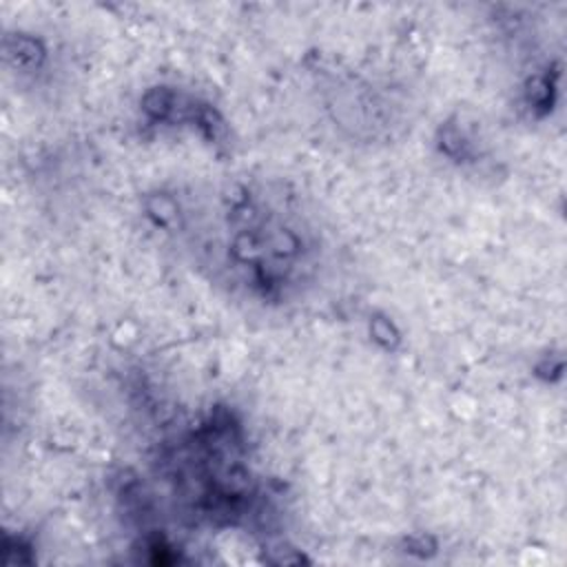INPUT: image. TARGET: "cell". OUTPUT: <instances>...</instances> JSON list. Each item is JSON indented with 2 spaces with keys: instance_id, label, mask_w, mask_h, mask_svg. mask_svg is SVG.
Wrapping results in <instances>:
<instances>
[{
  "instance_id": "1",
  "label": "cell",
  "mask_w": 567,
  "mask_h": 567,
  "mask_svg": "<svg viewBox=\"0 0 567 567\" xmlns=\"http://www.w3.org/2000/svg\"><path fill=\"white\" fill-rule=\"evenodd\" d=\"M155 244L235 306L290 315L339 281L343 252L315 199L266 175L173 179L142 195Z\"/></svg>"
}]
</instances>
